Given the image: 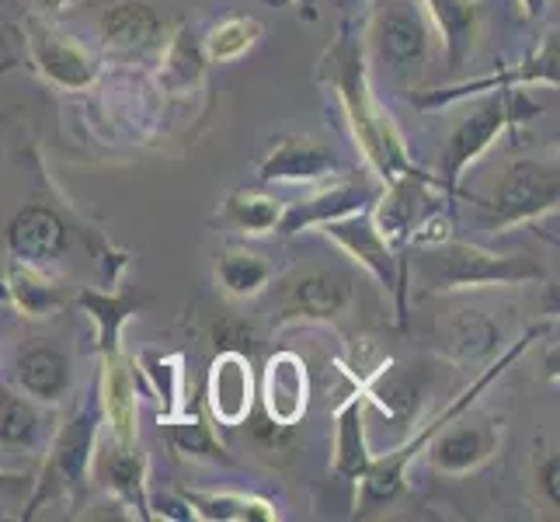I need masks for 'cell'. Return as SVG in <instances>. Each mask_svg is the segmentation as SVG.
<instances>
[{"label":"cell","instance_id":"4dcf8cb0","mask_svg":"<svg viewBox=\"0 0 560 522\" xmlns=\"http://www.w3.org/2000/svg\"><path fill=\"white\" fill-rule=\"evenodd\" d=\"M494 348H498V327L477 311H463L456 321H450L439 341V352L450 356L453 362H474L480 356H491Z\"/></svg>","mask_w":560,"mask_h":522},{"label":"cell","instance_id":"484cf974","mask_svg":"<svg viewBox=\"0 0 560 522\" xmlns=\"http://www.w3.org/2000/svg\"><path fill=\"white\" fill-rule=\"evenodd\" d=\"M188 512L209 522H272L279 512L272 501L255 495H230V491H182Z\"/></svg>","mask_w":560,"mask_h":522},{"label":"cell","instance_id":"cb8c5ba5","mask_svg":"<svg viewBox=\"0 0 560 522\" xmlns=\"http://www.w3.org/2000/svg\"><path fill=\"white\" fill-rule=\"evenodd\" d=\"M143 303H147L143 297L98 293V289H81V293H77V306H81V311L94 321V338H98V352L102 356L122 352V348H119L122 327Z\"/></svg>","mask_w":560,"mask_h":522},{"label":"cell","instance_id":"ba28073f","mask_svg":"<svg viewBox=\"0 0 560 522\" xmlns=\"http://www.w3.org/2000/svg\"><path fill=\"white\" fill-rule=\"evenodd\" d=\"M320 234L327 241H335L352 262H359L365 272H370L386 289V293H397L400 297V314H404V286H408V276L397 272L390 241H386L383 230L376 227L370 206L320 223Z\"/></svg>","mask_w":560,"mask_h":522},{"label":"cell","instance_id":"8d00e7d4","mask_svg":"<svg viewBox=\"0 0 560 522\" xmlns=\"http://www.w3.org/2000/svg\"><path fill=\"white\" fill-rule=\"evenodd\" d=\"M212 338H217V348L220 352H244L250 356L258 348V335L255 327L241 317H223L217 327H212Z\"/></svg>","mask_w":560,"mask_h":522},{"label":"cell","instance_id":"f546056e","mask_svg":"<svg viewBox=\"0 0 560 522\" xmlns=\"http://www.w3.org/2000/svg\"><path fill=\"white\" fill-rule=\"evenodd\" d=\"M4 289H8V300L22 311V317H32V321L52 314L56 306H63V286L52 282L43 268H28L14 262Z\"/></svg>","mask_w":560,"mask_h":522},{"label":"cell","instance_id":"7c38bea8","mask_svg":"<svg viewBox=\"0 0 560 522\" xmlns=\"http://www.w3.org/2000/svg\"><path fill=\"white\" fill-rule=\"evenodd\" d=\"M28 49H32L38 73L63 91H84L94 84V77H98V63H94L81 46L70 43V38L56 28H49L43 18H35V14L28 18Z\"/></svg>","mask_w":560,"mask_h":522},{"label":"cell","instance_id":"836d02e7","mask_svg":"<svg viewBox=\"0 0 560 522\" xmlns=\"http://www.w3.org/2000/svg\"><path fill=\"white\" fill-rule=\"evenodd\" d=\"M43 432V418L32 397H18L11 391H0V442L14 450H32Z\"/></svg>","mask_w":560,"mask_h":522},{"label":"cell","instance_id":"52a82bcc","mask_svg":"<svg viewBox=\"0 0 560 522\" xmlns=\"http://www.w3.org/2000/svg\"><path fill=\"white\" fill-rule=\"evenodd\" d=\"M94 450H98V411L84 408L56 432L43 477H38V488L28 501L25 515H32L52 491H70L73 498H81L94 467Z\"/></svg>","mask_w":560,"mask_h":522},{"label":"cell","instance_id":"e0dca14e","mask_svg":"<svg viewBox=\"0 0 560 522\" xmlns=\"http://www.w3.org/2000/svg\"><path fill=\"white\" fill-rule=\"evenodd\" d=\"M421 8L446 49L450 70H459L474 53L480 25H485V0H421Z\"/></svg>","mask_w":560,"mask_h":522},{"label":"cell","instance_id":"5bb4252c","mask_svg":"<svg viewBox=\"0 0 560 522\" xmlns=\"http://www.w3.org/2000/svg\"><path fill=\"white\" fill-rule=\"evenodd\" d=\"M306 401H311L306 362L296 352L268 356L265 373H261V408L268 421L279 425V429H293L306 415Z\"/></svg>","mask_w":560,"mask_h":522},{"label":"cell","instance_id":"7a4b0ae2","mask_svg":"<svg viewBox=\"0 0 560 522\" xmlns=\"http://www.w3.org/2000/svg\"><path fill=\"white\" fill-rule=\"evenodd\" d=\"M418 276L435 293H453V289H480V286H515L544 279V265L518 255H494L488 247L459 241L453 234L432 244H418Z\"/></svg>","mask_w":560,"mask_h":522},{"label":"cell","instance_id":"3957f363","mask_svg":"<svg viewBox=\"0 0 560 522\" xmlns=\"http://www.w3.org/2000/svg\"><path fill=\"white\" fill-rule=\"evenodd\" d=\"M547 327L544 324H536L529 335H523L518 338L509 352H501L498 356V362L494 366H488L485 373H480L467 391H463L456 401H450L446 408H442L429 425H424L421 432H415L408 442H400L397 450H390L386 456H373V463H370V471L362 474V509H373V506H386V501H394L397 495H400V488H404V474H408V467H411V460L418 456V450H424V442H429L439 429H446V425L456 418V415H467L470 408H474V401L488 391V386L505 373V366H512L518 356L526 352V348L544 335Z\"/></svg>","mask_w":560,"mask_h":522},{"label":"cell","instance_id":"83f0119b","mask_svg":"<svg viewBox=\"0 0 560 522\" xmlns=\"http://www.w3.org/2000/svg\"><path fill=\"white\" fill-rule=\"evenodd\" d=\"M161 429L171 442V450L185 460H206V463H230L223 442L212 436V425L202 415H167L161 418Z\"/></svg>","mask_w":560,"mask_h":522},{"label":"cell","instance_id":"b9f144b4","mask_svg":"<svg viewBox=\"0 0 560 522\" xmlns=\"http://www.w3.org/2000/svg\"><path fill=\"white\" fill-rule=\"evenodd\" d=\"M268 4H276V8H311V0H268Z\"/></svg>","mask_w":560,"mask_h":522},{"label":"cell","instance_id":"d590c367","mask_svg":"<svg viewBox=\"0 0 560 522\" xmlns=\"http://www.w3.org/2000/svg\"><path fill=\"white\" fill-rule=\"evenodd\" d=\"M365 401H373V404H380V408L386 411V415H394V418H400L404 411H411L415 408V391H411V383L404 380L400 373H397V366L390 362V366H383V370L365 383Z\"/></svg>","mask_w":560,"mask_h":522},{"label":"cell","instance_id":"8992f818","mask_svg":"<svg viewBox=\"0 0 560 522\" xmlns=\"http://www.w3.org/2000/svg\"><path fill=\"white\" fill-rule=\"evenodd\" d=\"M560 196V178H557V161H539L523 158L505 167L498 178L488 206V223L491 230H509L518 223H533L547 212H557Z\"/></svg>","mask_w":560,"mask_h":522},{"label":"cell","instance_id":"2e32d148","mask_svg":"<svg viewBox=\"0 0 560 522\" xmlns=\"http://www.w3.org/2000/svg\"><path fill=\"white\" fill-rule=\"evenodd\" d=\"M261 182H324L341 178V161L314 137H282L258 167Z\"/></svg>","mask_w":560,"mask_h":522},{"label":"cell","instance_id":"4316f807","mask_svg":"<svg viewBox=\"0 0 560 522\" xmlns=\"http://www.w3.org/2000/svg\"><path fill=\"white\" fill-rule=\"evenodd\" d=\"M272 276H276V268L268 265L261 255H255V251L226 247L217 258V282H220L223 293L234 297V300H250V297L265 293Z\"/></svg>","mask_w":560,"mask_h":522},{"label":"cell","instance_id":"6da1fadb","mask_svg":"<svg viewBox=\"0 0 560 522\" xmlns=\"http://www.w3.org/2000/svg\"><path fill=\"white\" fill-rule=\"evenodd\" d=\"M317 81L324 88H331V94L345 112V119H349V129L362 150V158L376 171V178L394 182V178H404V174H424L411 161L408 143H404L397 123L390 119V112L380 105V98L370 88L365 46L352 32V25H341L335 43L324 49Z\"/></svg>","mask_w":560,"mask_h":522},{"label":"cell","instance_id":"9a60e30c","mask_svg":"<svg viewBox=\"0 0 560 522\" xmlns=\"http://www.w3.org/2000/svg\"><path fill=\"white\" fill-rule=\"evenodd\" d=\"M206 404L209 415L220 425L237 429L250 418L255 408V373H250V356L244 352H220L209 366L206 383Z\"/></svg>","mask_w":560,"mask_h":522},{"label":"cell","instance_id":"8fae6325","mask_svg":"<svg viewBox=\"0 0 560 522\" xmlns=\"http://www.w3.org/2000/svg\"><path fill=\"white\" fill-rule=\"evenodd\" d=\"M498 442H501V432L494 421H488V418L470 421V418L456 415L446 429H439L424 446H429L435 471L459 477V474L477 471L480 463H488L498 453Z\"/></svg>","mask_w":560,"mask_h":522},{"label":"cell","instance_id":"d4e9b609","mask_svg":"<svg viewBox=\"0 0 560 522\" xmlns=\"http://www.w3.org/2000/svg\"><path fill=\"white\" fill-rule=\"evenodd\" d=\"M102 480L112 495H119L129 509H137L150 519V498H147V456L140 446H119L112 442V453L98 460Z\"/></svg>","mask_w":560,"mask_h":522},{"label":"cell","instance_id":"e575fe53","mask_svg":"<svg viewBox=\"0 0 560 522\" xmlns=\"http://www.w3.org/2000/svg\"><path fill=\"white\" fill-rule=\"evenodd\" d=\"M261 38V25L255 18H226L217 28L206 35V60L209 63H230L241 60V56Z\"/></svg>","mask_w":560,"mask_h":522},{"label":"cell","instance_id":"30bf717a","mask_svg":"<svg viewBox=\"0 0 560 522\" xmlns=\"http://www.w3.org/2000/svg\"><path fill=\"white\" fill-rule=\"evenodd\" d=\"M4 241L18 265L43 268L46 272V268H52L67 255L70 230L60 220V212H52L49 206H25L11 217Z\"/></svg>","mask_w":560,"mask_h":522},{"label":"cell","instance_id":"60d3db41","mask_svg":"<svg viewBox=\"0 0 560 522\" xmlns=\"http://www.w3.org/2000/svg\"><path fill=\"white\" fill-rule=\"evenodd\" d=\"M18 480H25L22 474H8V471H0V488H11V485H18Z\"/></svg>","mask_w":560,"mask_h":522},{"label":"cell","instance_id":"603a6c76","mask_svg":"<svg viewBox=\"0 0 560 522\" xmlns=\"http://www.w3.org/2000/svg\"><path fill=\"white\" fill-rule=\"evenodd\" d=\"M98 28L108 46L119 49H143L158 43L161 35V18L147 0H115L98 18Z\"/></svg>","mask_w":560,"mask_h":522},{"label":"cell","instance_id":"f35d334b","mask_svg":"<svg viewBox=\"0 0 560 522\" xmlns=\"http://www.w3.org/2000/svg\"><path fill=\"white\" fill-rule=\"evenodd\" d=\"M518 8H523V18H526V22H536V18H544V14H547L550 0H518Z\"/></svg>","mask_w":560,"mask_h":522},{"label":"cell","instance_id":"4fadbf2b","mask_svg":"<svg viewBox=\"0 0 560 522\" xmlns=\"http://www.w3.org/2000/svg\"><path fill=\"white\" fill-rule=\"evenodd\" d=\"M352 303V279L341 272H306L293 286H285L276 324L289 321H338Z\"/></svg>","mask_w":560,"mask_h":522},{"label":"cell","instance_id":"7402d4cb","mask_svg":"<svg viewBox=\"0 0 560 522\" xmlns=\"http://www.w3.org/2000/svg\"><path fill=\"white\" fill-rule=\"evenodd\" d=\"M373 453L370 439H365V394H352L335 411V471L345 480H362L370 471Z\"/></svg>","mask_w":560,"mask_h":522},{"label":"cell","instance_id":"277c9868","mask_svg":"<svg viewBox=\"0 0 560 522\" xmlns=\"http://www.w3.org/2000/svg\"><path fill=\"white\" fill-rule=\"evenodd\" d=\"M539 112H544V105H539L529 91H515V88H501L498 94H488L477 108H470L456 123V129L450 132L446 147H442L439 174H435L442 192L453 196L459 178H463V171L485 158L501 132H505L509 126L529 123Z\"/></svg>","mask_w":560,"mask_h":522},{"label":"cell","instance_id":"9c48e42d","mask_svg":"<svg viewBox=\"0 0 560 522\" xmlns=\"http://www.w3.org/2000/svg\"><path fill=\"white\" fill-rule=\"evenodd\" d=\"M557 53H560V35L547 32L544 43L536 46V53L529 60H523L512 70H498L488 77H477V81L467 84H456L446 91H429V94H415V105L418 108H439V105H450L456 98H467V94H485V91H501V88H518V84H547L557 88L560 81V70H557Z\"/></svg>","mask_w":560,"mask_h":522},{"label":"cell","instance_id":"d6986e66","mask_svg":"<svg viewBox=\"0 0 560 522\" xmlns=\"http://www.w3.org/2000/svg\"><path fill=\"white\" fill-rule=\"evenodd\" d=\"M376 199L373 188H365L359 182H335L331 188L317 192L314 199H306L300 206H289L282 209V220H279V234H300V230H311L320 227L335 217H345V212H355L365 209Z\"/></svg>","mask_w":560,"mask_h":522},{"label":"cell","instance_id":"1f68e13d","mask_svg":"<svg viewBox=\"0 0 560 522\" xmlns=\"http://www.w3.org/2000/svg\"><path fill=\"white\" fill-rule=\"evenodd\" d=\"M209 60H206V49L199 38H191V32L182 25L175 35H171V43L164 49V67H161V84L167 91H191L206 73Z\"/></svg>","mask_w":560,"mask_h":522},{"label":"cell","instance_id":"f1b7e54d","mask_svg":"<svg viewBox=\"0 0 560 522\" xmlns=\"http://www.w3.org/2000/svg\"><path fill=\"white\" fill-rule=\"evenodd\" d=\"M282 220V202L265 196V192H250L241 188L234 196H226L223 212H220V223L237 230V234H250V237H261V234H272L279 230Z\"/></svg>","mask_w":560,"mask_h":522},{"label":"cell","instance_id":"ab89813d","mask_svg":"<svg viewBox=\"0 0 560 522\" xmlns=\"http://www.w3.org/2000/svg\"><path fill=\"white\" fill-rule=\"evenodd\" d=\"M35 11H67L73 0H28Z\"/></svg>","mask_w":560,"mask_h":522},{"label":"cell","instance_id":"ac0fdd59","mask_svg":"<svg viewBox=\"0 0 560 522\" xmlns=\"http://www.w3.org/2000/svg\"><path fill=\"white\" fill-rule=\"evenodd\" d=\"M439 188L435 174H404V178L386 182V196L373 206V220L390 244H408L418 227V209L424 188Z\"/></svg>","mask_w":560,"mask_h":522},{"label":"cell","instance_id":"ffe728a7","mask_svg":"<svg viewBox=\"0 0 560 522\" xmlns=\"http://www.w3.org/2000/svg\"><path fill=\"white\" fill-rule=\"evenodd\" d=\"M105 373H102V411L108 418L112 442L119 446H137V383H132V370L122 352L102 356Z\"/></svg>","mask_w":560,"mask_h":522},{"label":"cell","instance_id":"74e56055","mask_svg":"<svg viewBox=\"0 0 560 522\" xmlns=\"http://www.w3.org/2000/svg\"><path fill=\"white\" fill-rule=\"evenodd\" d=\"M539 488H544L547 501L557 509V456H547L544 467H539Z\"/></svg>","mask_w":560,"mask_h":522},{"label":"cell","instance_id":"5b68a950","mask_svg":"<svg viewBox=\"0 0 560 522\" xmlns=\"http://www.w3.org/2000/svg\"><path fill=\"white\" fill-rule=\"evenodd\" d=\"M362 46L400 81H411L432 56V25L421 0H376Z\"/></svg>","mask_w":560,"mask_h":522},{"label":"cell","instance_id":"44dd1931","mask_svg":"<svg viewBox=\"0 0 560 522\" xmlns=\"http://www.w3.org/2000/svg\"><path fill=\"white\" fill-rule=\"evenodd\" d=\"M14 380L35 404H60L70 394V362L56 348H25L14 359Z\"/></svg>","mask_w":560,"mask_h":522},{"label":"cell","instance_id":"d6a6232c","mask_svg":"<svg viewBox=\"0 0 560 522\" xmlns=\"http://www.w3.org/2000/svg\"><path fill=\"white\" fill-rule=\"evenodd\" d=\"M140 373L147 376L153 397L161 401V418L182 411L185 397V359L182 356H164V352H143L140 356Z\"/></svg>","mask_w":560,"mask_h":522}]
</instances>
